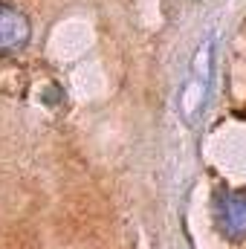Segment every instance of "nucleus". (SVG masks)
<instances>
[{"label": "nucleus", "mask_w": 246, "mask_h": 249, "mask_svg": "<svg viewBox=\"0 0 246 249\" xmlns=\"http://www.w3.org/2000/svg\"><path fill=\"white\" fill-rule=\"evenodd\" d=\"M214 38H206V44H200L197 50V58H194V67H191V78L185 84V93H183V107L185 119H194L203 105H206V93H209V84H211V61H214Z\"/></svg>", "instance_id": "1"}, {"label": "nucleus", "mask_w": 246, "mask_h": 249, "mask_svg": "<svg viewBox=\"0 0 246 249\" xmlns=\"http://www.w3.org/2000/svg\"><path fill=\"white\" fill-rule=\"evenodd\" d=\"M32 38V26L29 18L12 6V3H0V55H15L20 53Z\"/></svg>", "instance_id": "2"}, {"label": "nucleus", "mask_w": 246, "mask_h": 249, "mask_svg": "<svg viewBox=\"0 0 246 249\" xmlns=\"http://www.w3.org/2000/svg\"><path fill=\"white\" fill-rule=\"evenodd\" d=\"M214 220L229 241H246V194H220L214 200Z\"/></svg>", "instance_id": "3"}]
</instances>
